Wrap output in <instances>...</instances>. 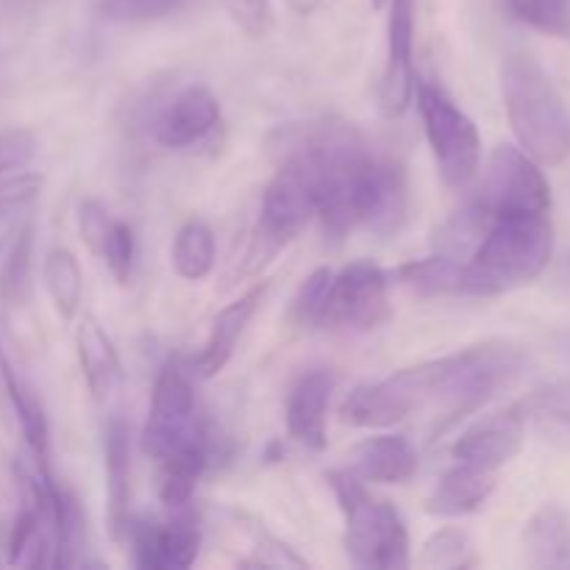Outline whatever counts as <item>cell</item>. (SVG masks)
Masks as SVG:
<instances>
[{"instance_id":"cell-11","label":"cell","mask_w":570,"mask_h":570,"mask_svg":"<svg viewBox=\"0 0 570 570\" xmlns=\"http://www.w3.org/2000/svg\"><path fill=\"white\" fill-rule=\"evenodd\" d=\"M220 100L206 83H187L178 89L154 120V139L167 150L200 145L220 126Z\"/></svg>"},{"instance_id":"cell-2","label":"cell","mask_w":570,"mask_h":570,"mask_svg":"<svg viewBox=\"0 0 570 570\" xmlns=\"http://www.w3.org/2000/svg\"><path fill=\"white\" fill-rule=\"evenodd\" d=\"M529 367V354L512 340H484L440 360L395 371L382 382L362 384L340 406L343 423L360 429H390L415 412L432 410L443 421L434 434L473 415L512 387Z\"/></svg>"},{"instance_id":"cell-13","label":"cell","mask_w":570,"mask_h":570,"mask_svg":"<svg viewBox=\"0 0 570 570\" xmlns=\"http://www.w3.org/2000/svg\"><path fill=\"white\" fill-rule=\"evenodd\" d=\"M122 538L131 543L134 562L139 568L159 570V568H173V570H187L195 566L200 554V529L198 523L189 515L173 518L165 527H154V523H139L128 521Z\"/></svg>"},{"instance_id":"cell-10","label":"cell","mask_w":570,"mask_h":570,"mask_svg":"<svg viewBox=\"0 0 570 570\" xmlns=\"http://www.w3.org/2000/svg\"><path fill=\"white\" fill-rule=\"evenodd\" d=\"M415 6L417 0H390L387 53L379 83L384 117H401L415 98Z\"/></svg>"},{"instance_id":"cell-26","label":"cell","mask_w":570,"mask_h":570,"mask_svg":"<svg viewBox=\"0 0 570 570\" xmlns=\"http://www.w3.org/2000/svg\"><path fill=\"white\" fill-rule=\"evenodd\" d=\"M527 423H534L551 443L570 449V382L549 384L518 401Z\"/></svg>"},{"instance_id":"cell-28","label":"cell","mask_w":570,"mask_h":570,"mask_svg":"<svg viewBox=\"0 0 570 570\" xmlns=\"http://www.w3.org/2000/svg\"><path fill=\"white\" fill-rule=\"evenodd\" d=\"M33 228L31 223L22 226L14 243L9 245V256L0 271V304L9 309H20L31 301V265H33Z\"/></svg>"},{"instance_id":"cell-32","label":"cell","mask_w":570,"mask_h":570,"mask_svg":"<svg viewBox=\"0 0 570 570\" xmlns=\"http://www.w3.org/2000/svg\"><path fill=\"white\" fill-rule=\"evenodd\" d=\"M134 256H137V237H134V228L128 226V223L117 220L98 259L106 262V267H109V273L115 276L117 284H128L134 271Z\"/></svg>"},{"instance_id":"cell-18","label":"cell","mask_w":570,"mask_h":570,"mask_svg":"<svg viewBox=\"0 0 570 570\" xmlns=\"http://www.w3.org/2000/svg\"><path fill=\"white\" fill-rule=\"evenodd\" d=\"M212 462V438L209 432L198 434L184 443L181 449L161 456L159 465V501L173 512H181L193 504V495Z\"/></svg>"},{"instance_id":"cell-23","label":"cell","mask_w":570,"mask_h":570,"mask_svg":"<svg viewBox=\"0 0 570 570\" xmlns=\"http://www.w3.org/2000/svg\"><path fill=\"white\" fill-rule=\"evenodd\" d=\"M215 256L217 243L209 223L200 220V217H189V220L178 228L176 237H173V271H176L184 282H204L212 273V267H215Z\"/></svg>"},{"instance_id":"cell-20","label":"cell","mask_w":570,"mask_h":570,"mask_svg":"<svg viewBox=\"0 0 570 570\" xmlns=\"http://www.w3.org/2000/svg\"><path fill=\"white\" fill-rule=\"evenodd\" d=\"M0 382H3L6 395L11 401V410H14L17 423H20V432L26 438L28 454H31L33 468L39 473H53L50 471V429L48 417H45L42 404H39L37 393L17 376V371L11 367L9 356L0 351Z\"/></svg>"},{"instance_id":"cell-25","label":"cell","mask_w":570,"mask_h":570,"mask_svg":"<svg viewBox=\"0 0 570 570\" xmlns=\"http://www.w3.org/2000/svg\"><path fill=\"white\" fill-rule=\"evenodd\" d=\"M42 193V176L37 173H11L0 178V254L14 243L17 234L31 217Z\"/></svg>"},{"instance_id":"cell-22","label":"cell","mask_w":570,"mask_h":570,"mask_svg":"<svg viewBox=\"0 0 570 570\" xmlns=\"http://www.w3.org/2000/svg\"><path fill=\"white\" fill-rule=\"evenodd\" d=\"M106 499H109L111 534L122 538L131 501V429L122 417H111L106 426Z\"/></svg>"},{"instance_id":"cell-16","label":"cell","mask_w":570,"mask_h":570,"mask_svg":"<svg viewBox=\"0 0 570 570\" xmlns=\"http://www.w3.org/2000/svg\"><path fill=\"white\" fill-rule=\"evenodd\" d=\"M417 451L404 434H373L348 451L345 471L360 482L404 484L417 473Z\"/></svg>"},{"instance_id":"cell-14","label":"cell","mask_w":570,"mask_h":570,"mask_svg":"<svg viewBox=\"0 0 570 570\" xmlns=\"http://www.w3.org/2000/svg\"><path fill=\"white\" fill-rule=\"evenodd\" d=\"M267 293H271V282H259L217 312V317L212 321L209 337L200 345L198 354L189 360V373H195L198 379H215L228 365L239 337L245 334L248 323L254 321Z\"/></svg>"},{"instance_id":"cell-17","label":"cell","mask_w":570,"mask_h":570,"mask_svg":"<svg viewBox=\"0 0 570 570\" xmlns=\"http://www.w3.org/2000/svg\"><path fill=\"white\" fill-rule=\"evenodd\" d=\"M499 473L456 462L438 479L426 499V512L434 518H468L482 510L495 493Z\"/></svg>"},{"instance_id":"cell-12","label":"cell","mask_w":570,"mask_h":570,"mask_svg":"<svg viewBox=\"0 0 570 570\" xmlns=\"http://www.w3.org/2000/svg\"><path fill=\"white\" fill-rule=\"evenodd\" d=\"M527 417L512 404L510 410L495 412V415L482 417L473 426H468L451 445V456L465 465L482 468V471L499 473L501 468L510 465L523 449L527 438Z\"/></svg>"},{"instance_id":"cell-15","label":"cell","mask_w":570,"mask_h":570,"mask_svg":"<svg viewBox=\"0 0 570 570\" xmlns=\"http://www.w3.org/2000/svg\"><path fill=\"white\" fill-rule=\"evenodd\" d=\"M334 376L326 367L306 371L287 395V434L309 451L326 449L328 404H332Z\"/></svg>"},{"instance_id":"cell-37","label":"cell","mask_w":570,"mask_h":570,"mask_svg":"<svg viewBox=\"0 0 570 570\" xmlns=\"http://www.w3.org/2000/svg\"><path fill=\"white\" fill-rule=\"evenodd\" d=\"M284 3H287L289 9L295 11V14H301V17H309V14H315L317 9H321V6H323V0H284Z\"/></svg>"},{"instance_id":"cell-35","label":"cell","mask_w":570,"mask_h":570,"mask_svg":"<svg viewBox=\"0 0 570 570\" xmlns=\"http://www.w3.org/2000/svg\"><path fill=\"white\" fill-rule=\"evenodd\" d=\"M37 156V137L28 128L0 131V178L26 170Z\"/></svg>"},{"instance_id":"cell-5","label":"cell","mask_w":570,"mask_h":570,"mask_svg":"<svg viewBox=\"0 0 570 570\" xmlns=\"http://www.w3.org/2000/svg\"><path fill=\"white\" fill-rule=\"evenodd\" d=\"M326 479L345 518L343 543L348 560L367 570L410 568V532L401 512L390 501L376 499L348 471H332Z\"/></svg>"},{"instance_id":"cell-29","label":"cell","mask_w":570,"mask_h":570,"mask_svg":"<svg viewBox=\"0 0 570 570\" xmlns=\"http://www.w3.org/2000/svg\"><path fill=\"white\" fill-rule=\"evenodd\" d=\"M417 566L429 570H462L476 566V546L471 534L456 527H443L432 532L423 543Z\"/></svg>"},{"instance_id":"cell-30","label":"cell","mask_w":570,"mask_h":570,"mask_svg":"<svg viewBox=\"0 0 570 570\" xmlns=\"http://www.w3.org/2000/svg\"><path fill=\"white\" fill-rule=\"evenodd\" d=\"M512 14L551 39H570V0H504Z\"/></svg>"},{"instance_id":"cell-19","label":"cell","mask_w":570,"mask_h":570,"mask_svg":"<svg viewBox=\"0 0 570 570\" xmlns=\"http://www.w3.org/2000/svg\"><path fill=\"white\" fill-rule=\"evenodd\" d=\"M76 351L87 390L95 401H106L120 384V356L98 317H81L76 328Z\"/></svg>"},{"instance_id":"cell-3","label":"cell","mask_w":570,"mask_h":570,"mask_svg":"<svg viewBox=\"0 0 570 570\" xmlns=\"http://www.w3.org/2000/svg\"><path fill=\"white\" fill-rule=\"evenodd\" d=\"M471 198L484 209V226L460 262V298H495L543 276L554 259V204L493 206Z\"/></svg>"},{"instance_id":"cell-36","label":"cell","mask_w":570,"mask_h":570,"mask_svg":"<svg viewBox=\"0 0 570 570\" xmlns=\"http://www.w3.org/2000/svg\"><path fill=\"white\" fill-rule=\"evenodd\" d=\"M226 11L254 39L265 37L273 26L271 0H226Z\"/></svg>"},{"instance_id":"cell-33","label":"cell","mask_w":570,"mask_h":570,"mask_svg":"<svg viewBox=\"0 0 570 570\" xmlns=\"http://www.w3.org/2000/svg\"><path fill=\"white\" fill-rule=\"evenodd\" d=\"M115 223H117V217L111 215V212L106 209L100 200L87 198L78 204V209H76L78 234H81L83 245H87L95 256H100V250H104V245H106V239H109Z\"/></svg>"},{"instance_id":"cell-31","label":"cell","mask_w":570,"mask_h":570,"mask_svg":"<svg viewBox=\"0 0 570 570\" xmlns=\"http://www.w3.org/2000/svg\"><path fill=\"white\" fill-rule=\"evenodd\" d=\"M184 0H98V11L104 20L137 26V22H154L161 17L176 14Z\"/></svg>"},{"instance_id":"cell-9","label":"cell","mask_w":570,"mask_h":570,"mask_svg":"<svg viewBox=\"0 0 570 570\" xmlns=\"http://www.w3.org/2000/svg\"><path fill=\"white\" fill-rule=\"evenodd\" d=\"M204 423L198 421V404L189 382V367L178 360H167L156 373L154 393H150L148 421L142 429V451L154 462L181 449L184 443L204 434Z\"/></svg>"},{"instance_id":"cell-6","label":"cell","mask_w":570,"mask_h":570,"mask_svg":"<svg viewBox=\"0 0 570 570\" xmlns=\"http://www.w3.org/2000/svg\"><path fill=\"white\" fill-rule=\"evenodd\" d=\"M415 95L440 178L451 189L471 187L482 170V137L473 117L434 81H417Z\"/></svg>"},{"instance_id":"cell-34","label":"cell","mask_w":570,"mask_h":570,"mask_svg":"<svg viewBox=\"0 0 570 570\" xmlns=\"http://www.w3.org/2000/svg\"><path fill=\"white\" fill-rule=\"evenodd\" d=\"M332 273L328 267H317L312 276L304 278V284L295 293L293 304H289V321L295 326H315L317 309L323 304V295H326L328 282H332Z\"/></svg>"},{"instance_id":"cell-24","label":"cell","mask_w":570,"mask_h":570,"mask_svg":"<svg viewBox=\"0 0 570 570\" xmlns=\"http://www.w3.org/2000/svg\"><path fill=\"white\" fill-rule=\"evenodd\" d=\"M42 282L48 289L50 301H53L56 315L65 323H72L81 312L83 298V273L78 265L76 254L67 248H53L45 256L42 265Z\"/></svg>"},{"instance_id":"cell-21","label":"cell","mask_w":570,"mask_h":570,"mask_svg":"<svg viewBox=\"0 0 570 570\" xmlns=\"http://www.w3.org/2000/svg\"><path fill=\"white\" fill-rule=\"evenodd\" d=\"M523 551L532 568L570 570V512L543 504L523 527Z\"/></svg>"},{"instance_id":"cell-38","label":"cell","mask_w":570,"mask_h":570,"mask_svg":"<svg viewBox=\"0 0 570 570\" xmlns=\"http://www.w3.org/2000/svg\"><path fill=\"white\" fill-rule=\"evenodd\" d=\"M557 282H560L566 289H570V250L562 256L560 267H557Z\"/></svg>"},{"instance_id":"cell-27","label":"cell","mask_w":570,"mask_h":570,"mask_svg":"<svg viewBox=\"0 0 570 570\" xmlns=\"http://www.w3.org/2000/svg\"><path fill=\"white\" fill-rule=\"evenodd\" d=\"M460 259H451V256L434 250L426 259L406 262L399 271V278L404 287L417 295H426V298H449V295L460 298Z\"/></svg>"},{"instance_id":"cell-7","label":"cell","mask_w":570,"mask_h":570,"mask_svg":"<svg viewBox=\"0 0 570 570\" xmlns=\"http://www.w3.org/2000/svg\"><path fill=\"white\" fill-rule=\"evenodd\" d=\"M312 220H315V204L304 184L293 173L276 170L262 195L259 217L243 256V276H256L265 271Z\"/></svg>"},{"instance_id":"cell-4","label":"cell","mask_w":570,"mask_h":570,"mask_svg":"<svg viewBox=\"0 0 570 570\" xmlns=\"http://www.w3.org/2000/svg\"><path fill=\"white\" fill-rule=\"evenodd\" d=\"M501 98L507 120L527 156L540 167L570 159V106L543 65L515 50L501 65Z\"/></svg>"},{"instance_id":"cell-8","label":"cell","mask_w":570,"mask_h":570,"mask_svg":"<svg viewBox=\"0 0 570 570\" xmlns=\"http://www.w3.org/2000/svg\"><path fill=\"white\" fill-rule=\"evenodd\" d=\"M390 317L387 273L376 262H351L332 273L315 328L323 332H371Z\"/></svg>"},{"instance_id":"cell-1","label":"cell","mask_w":570,"mask_h":570,"mask_svg":"<svg viewBox=\"0 0 570 570\" xmlns=\"http://www.w3.org/2000/svg\"><path fill=\"white\" fill-rule=\"evenodd\" d=\"M276 170H287L312 195L323 232L390 234L406 215V173L354 122L317 117L276 128L267 139Z\"/></svg>"}]
</instances>
